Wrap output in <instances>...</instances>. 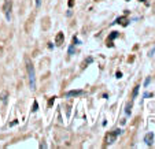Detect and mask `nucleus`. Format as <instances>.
I'll list each match as a JSON object with an SVG mask.
<instances>
[{
    "label": "nucleus",
    "mask_w": 155,
    "mask_h": 149,
    "mask_svg": "<svg viewBox=\"0 0 155 149\" xmlns=\"http://www.w3.org/2000/svg\"><path fill=\"white\" fill-rule=\"evenodd\" d=\"M28 75H29V84H30V89L34 90L36 89V74H34V67L30 62H28Z\"/></svg>",
    "instance_id": "f257e3e1"
},
{
    "label": "nucleus",
    "mask_w": 155,
    "mask_h": 149,
    "mask_svg": "<svg viewBox=\"0 0 155 149\" xmlns=\"http://www.w3.org/2000/svg\"><path fill=\"white\" fill-rule=\"evenodd\" d=\"M3 11H4L6 19L10 22V21H11V11H13V0H4V4H3Z\"/></svg>",
    "instance_id": "f03ea898"
},
{
    "label": "nucleus",
    "mask_w": 155,
    "mask_h": 149,
    "mask_svg": "<svg viewBox=\"0 0 155 149\" xmlns=\"http://www.w3.org/2000/svg\"><path fill=\"white\" fill-rule=\"evenodd\" d=\"M118 134H121V130H115V131H113V133H108L107 137H106V142H107V145H111V144L117 140Z\"/></svg>",
    "instance_id": "7ed1b4c3"
},
{
    "label": "nucleus",
    "mask_w": 155,
    "mask_h": 149,
    "mask_svg": "<svg viewBox=\"0 0 155 149\" xmlns=\"http://www.w3.org/2000/svg\"><path fill=\"white\" fill-rule=\"evenodd\" d=\"M144 142L147 144L148 146H151L152 142H154V134H152V133H147L146 137H144Z\"/></svg>",
    "instance_id": "20e7f679"
},
{
    "label": "nucleus",
    "mask_w": 155,
    "mask_h": 149,
    "mask_svg": "<svg viewBox=\"0 0 155 149\" xmlns=\"http://www.w3.org/2000/svg\"><path fill=\"white\" fill-rule=\"evenodd\" d=\"M82 94V90H71V92H67V93L65 94V97L69 99V97H78Z\"/></svg>",
    "instance_id": "39448f33"
},
{
    "label": "nucleus",
    "mask_w": 155,
    "mask_h": 149,
    "mask_svg": "<svg viewBox=\"0 0 155 149\" xmlns=\"http://www.w3.org/2000/svg\"><path fill=\"white\" fill-rule=\"evenodd\" d=\"M63 40H65V36H63V33H59V34L56 36V45H62V44H63Z\"/></svg>",
    "instance_id": "423d86ee"
},
{
    "label": "nucleus",
    "mask_w": 155,
    "mask_h": 149,
    "mask_svg": "<svg viewBox=\"0 0 155 149\" xmlns=\"http://www.w3.org/2000/svg\"><path fill=\"white\" fill-rule=\"evenodd\" d=\"M7 96H8V93H7V92H4V93L1 94V101H3L4 104L7 103Z\"/></svg>",
    "instance_id": "0eeeda50"
},
{
    "label": "nucleus",
    "mask_w": 155,
    "mask_h": 149,
    "mask_svg": "<svg viewBox=\"0 0 155 149\" xmlns=\"http://www.w3.org/2000/svg\"><path fill=\"white\" fill-rule=\"evenodd\" d=\"M130 110H132V103L126 104V115H130Z\"/></svg>",
    "instance_id": "6e6552de"
},
{
    "label": "nucleus",
    "mask_w": 155,
    "mask_h": 149,
    "mask_svg": "<svg viewBox=\"0 0 155 149\" xmlns=\"http://www.w3.org/2000/svg\"><path fill=\"white\" fill-rule=\"evenodd\" d=\"M117 22H118V23H121V25H126V23H128L126 21L124 22V18H118V19H117Z\"/></svg>",
    "instance_id": "1a4fd4ad"
},
{
    "label": "nucleus",
    "mask_w": 155,
    "mask_h": 149,
    "mask_svg": "<svg viewBox=\"0 0 155 149\" xmlns=\"http://www.w3.org/2000/svg\"><path fill=\"white\" fill-rule=\"evenodd\" d=\"M74 52H75L74 47H73V45H71V47H70V48H69V55H73V53H74Z\"/></svg>",
    "instance_id": "9d476101"
},
{
    "label": "nucleus",
    "mask_w": 155,
    "mask_h": 149,
    "mask_svg": "<svg viewBox=\"0 0 155 149\" xmlns=\"http://www.w3.org/2000/svg\"><path fill=\"white\" fill-rule=\"evenodd\" d=\"M38 110V106H37V101H34V103H33V110H32V111L34 112V111H37Z\"/></svg>",
    "instance_id": "9b49d317"
},
{
    "label": "nucleus",
    "mask_w": 155,
    "mask_h": 149,
    "mask_svg": "<svg viewBox=\"0 0 155 149\" xmlns=\"http://www.w3.org/2000/svg\"><path fill=\"white\" fill-rule=\"evenodd\" d=\"M137 93H139V86H136V89L133 90V96H136Z\"/></svg>",
    "instance_id": "f8f14e48"
},
{
    "label": "nucleus",
    "mask_w": 155,
    "mask_h": 149,
    "mask_svg": "<svg viewBox=\"0 0 155 149\" xmlns=\"http://www.w3.org/2000/svg\"><path fill=\"white\" fill-rule=\"evenodd\" d=\"M78 44H81L80 41H78V38H77V37H74V45H78Z\"/></svg>",
    "instance_id": "ddd939ff"
},
{
    "label": "nucleus",
    "mask_w": 155,
    "mask_h": 149,
    "mask_svg": "<svg viewBox=\"0 0 155 149\" xmlns=\"http://www.w3.org/2000/svg\"><path fill=\"white\" fill-rule=\"evenodd\" d=\"M150 81H151V80H150V78H147V80H146V81H144V85H146V86H147V85H148V84H150Z\"/></svg>",
    "instance_id": "4468645a"
},
{
    "label": "nucleus",
    "mask_w": 155,
    "mask_h": 149,
    "mask_svg": "<svg viewBox=\"0 0 155 149\" xmlns=\"http://www.w3.org/2000/svg\"><path fill=\"white\" fill-rule=\"evenodd\" d=\"M36 4H37V7L40 6V0H36Z\"/></svg>",
    "instance_id": "2eb2a0df"
},
{
    "label": "nucleus",
    "mask_w": 155,
    "mask_h": 149,
    "mask_svg": "<svg viewBox=\"0 0 155 149\" xmlns=\"http://www.w3.org/2000/svg\"><path fill=\"white\" fill-rule=\"evenodd\" d=\"M128 1H129V0H128Z\"/></svg>",
    "instance_id": "dca6fc26"
}]
</instances>
